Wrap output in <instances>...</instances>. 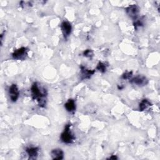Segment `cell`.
<instances>
[{"mask_svg":"<svg viewBox=\"0 0 160 160\" xmlns=\"http://www.w3.org/2000/svg\"><path fill=\"white\" fill-rule=\"evenodd\" d=\"M51 156L52 159H62L64 158V152L61 149H54L51 152Z\"/></svg>","mask_w":160,"mask_h":160,"instance_id":"cell-10","label":"cell"},{"mask_svg":"<svg viewBox=\"0 0 160 160\" xmlns=\"http://www.w3.org/2000/svg\"><path fill=\"white\" fill-rule=\"evenodd\" d=\"M107 66L108 65H106L105 62H99L96 66V69L101 72H105L107 69Z\"/></svg>","mask_w":160,"mask_h":160,"instance_id":"cell-13","label":"cell"},{"mask_svg":"<svg viewBox=\"0 0 160 160\" xmlns=\"http://www.w3.org/2000/svg\"><path fill=\"white\" fill-rule=\"evenodd\" d=\"M134 24L135 28H136V29H138V28L141 27V26L143 25V23H142V22L140 19H139V20L136 21V22H135V23H134Z\"/></svg>","mask_w":160,"mask_h":160,"instance_id":"cell-16","label":"cell"},{"mask_svg":"<svg viewBox=\"0 0 160 160\" xmlns=\"http://www.w3.org/2000/svg\"><path fill=\"white\" fill-rule=\"evenodd\" d=\"M64 108L68 112H73L76 109V103L73 99H69L64 104Z\"/></svg>","mask_w":160,"mask_h":160,"instance_id":"cell-11","label":"cell"},{"mask_svg":"<svg viewBox=\"0 0 160 160\" xmlns=\"http://www.w3.org/2000/svg\"><path fill=\"white\" fill-rule=\"evenodd\" d=\"M108 159H118V158L116 156H112L109 157Z\"/></svg>","mask_w":160,"mask_h":160,"instance_id":"cell-17","label":"cell"},{"mask_svg":"<svg viewBox=\"0 0 160 160\" xmlns=\"http://www.w3.org/2000/svg\"><path fill=\"white\" fill-rule=\"evenodd\" d=\"M132 72H126L122 75V78L124 79H129L132 77Z\"/></svg>","mask_w":160,"mask_h":160,"instance_id":"cell-15","label":"cell"},{"mask_svg":"<svg viewBox=\"0 0 160 160\" xmlns=\"http://www.w3.org/2000/svg\"><path fill=\"white\" fill-rule=\"evenodd\" d=\"M151 105V102L148 100V99H143L142 100V101L139 103V109L140 111H144L146 109H147Z\"/></svg>","mask_w":160,"mask_h":160,"instance_id":"cell-12","label":"cell"},{"mask_svg":"<svg viewBox=\"0 0 160 160\" xmlns=\"http://www.w3.org/2000/svg\"><path fill=\"white\" fill-rule=\"evenodd\" d=\"M94 70L88 69L84 66H81V74L82 79H89L94 73Z\"/></svg>","mask_w":160,"mask_h":160,"instance_id":"cell-9","label":"cell"},{"mask_svg":"<svg viewBox=\"0 0 160 160\" xmlns=\"http://www.w3.org/2000/svg\"><path fill=\"white\" fill-rule=\"evenodd\" d=\"M31 94L34 99H36L40 107H44L46 103V91L39 86L38 82H34L31 86Z\"/></svg>","mask_w":160,"mask_h":160,"instance_id":"cell-1","label":"cell"},{"mask_svg":"<svg viewBox=\"0 0 160 160\" xmlns=\"http://www.w3.org/2000/svg\"><path fill=\"white\" fill-rule=\"evenodd\" d=\"M27 48L24 47H22L16 50L12 54V58L14 59H22L25 58L27 55Z\"/></svg>","mask_w":160,"mask_h":160,"instance_id":"cell-6","label":"cell"},{"mask_svg":"<svg viewBox=\"0 0 160 160\" xmlns=\"http://www.w3.org/2000/svg\"><path fill=\"white\" fill-rule=\"evenodd\" d=\"M70 124H66L63 132L61 134V141L66 144H71L73 142L75 137L70 129Z\"/></svg>","mask_w":160,"mask_h":160,"instance_id":"cell-2","label":"cell"},{"mask_svg":"<svg viewBox=\"0 0 160 160\" xmlns=\"http://www.w3.org/2000/svg\"><path fill=\"white\" fill-rule=\"evenodd\" d=\"M126 12L127 14L132 19H136L139 12V8L137 5L136 4H132L129 6L126 9Z\"/></svg>","mask_w":160,"mask_h":160,"instance_id":"cell-4","label":"cell"},{"mask_svg":"<svg viewBox=\"0 0 160 160\" xmlns=\"http://www.w3.org/2000/svg\"><path fill=\"white\" fill-rule=\"evenodd\" d=\"M61 29L64 38L69 36L71 32L72 27L71 24L68 21H63L61 24Z\"/></svg>","mask_w":160,"mask_h":160,"instance_id":"cell-7","label":"cell"},{"mask_svg":"<svg viewBox=\"0 0 160 160\" xmlns=\"http://www.w3.org/2000/svg\"><path fill=\"white\" fill-rule=\"evenodd\" d=\"M9 95L10 99L12 102H16L18 100V99L19 98V92L18 88L16 84H13L9 87Z\"/></svg>","mask_w":160,"mask_h":160,"instance_id":"cell-3","label":"cell"},{"mask_svg":"<svg viewBox=\"0 0 160 160\" xmlns=\"http://www.w3.org/2000/svg\"><path fill=\"white\" fill-rule=\"evenodd\" d=\"M83 55L87 58H91L93 56V52L91 49H87L84 51Z\"/></svg>","mask_w":160,"mask_h":160,"instance_id":"cell-14","label":"cell"},{"mask_svg":"<svg viewBox=\"0 0 160 160\" xmlns=\"http://www.w3.org/2000/svg\"><path fill=\"white\" fill-rule=\"evenodd\" d=\"M39 149L36 147H31L27 148L26 151L29 156V159H36L38 154Z\"/></svg>","mask_w":160,"mask_h":160,"instance_id":"cell-8","label":"cell"},{"mask_svg":"<svg viewBox=\"0 0 160 160\" xmlns=\"http://www.w3.org/2000/svg\"><path fill=\"white\" fill-rule=\"evenodd\" d=\"M130 82L131 84H136L139 86H142L146 85L148 83V79H146V78L145 76L139 75V76H137L131 79Z\"/></svg>","mask_w":160,"mask_h":160,"instance_id":"cell-5","label":"cell"}]
</instances>
